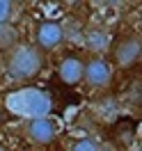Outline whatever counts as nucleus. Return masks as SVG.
<instances>
[{
    "label": "nucleus",
    "instance_id": "nucleus-5",
    "mask_svg": "<svg viewBox=\"0 0 142 151\" xmlns=\"http://www.w3.org/2000/svg\"><path fill=\"white\" fill-rule=\"evenodd\" d=\"M23 133H25V137L32 144L44 147V144H50L57 137L60 124L53 117H32V119H28V122L23 124Z\"/></svg>",
    "mask_w": 142,
    "mask_h": 151
},
{
    "label": "nucleus",
    "instance_id": "nucleus-8",
    "mask_svg": "<svg viewBox=\"0 0 142 151\" xmlns=\"http://www.w3.org/2000/svg\"><path fill=\"white\" fill-rule=\"evenodd\" d=\"M69 151H117V149H115L112 144H105V142L92 137V135H83V137L71 140Z\"/></svg>",
    "mask_w": 142,
    "mask_h": 151
},
{
    "label": "nucleus",
    "instance_id": "nucleus-10",
    "mask_svg": "<svg viewBox=\"0 0 142 151\" xmlns=\"http://www.w3.org/2000/svg\"><path fill=\"white\" fill-rule=\"evenodd\" d=\"M19 32L12 28V25H2L0 28V50L2 53H9L14 46H19Z\"/></svg>",
    "mask_w": 142,
    "mask_h": 151
},
{
    "label": "nucleus",
    "instance_id": "nucleus-6",
    "mask_svg": "<svg viewBox=\"0 0 142 151\" xmlns=\"http://www.w3.org/2000/svg\"><path fill=\"white\" fill-rule=\"evenodd\" d=\"M57 76L60 80L69 87H76L83 83V76H85V57L76 55V53H69L60 60L57 64Z\"/></svg>",
    "mask_w": 142,
    "mask_h": 151
},
{
    "label": "nucleus",
    "instance_id": "nucleus-2",
    "mask_svg": "<svg viewBox=\"0 0 142 151\" xmlns=\"http://www.w3.org/2000/svg\"><path fill=\"white\" fill-rule=\"evenodd\" d=\"M142 60V32H124L112 39L110 64L115 69H131Z\"/></svg>",
    "mask_w": 142,
    "mask_h": 151
},
{
    "label": "nucleus",
    "instance_id": "nucleus-14",
    "mask_svg": "<svg viewBox=\"0 0 142 151\" xmlns=\"http://www.w3.org/2000/svg\"><path fill=\"white\" fill-rule=\"evenodd\" d=\"M140 149H142V142H140Z\"/></svg>",
    "mask_w": 142,
    "mask_h": 151
},
{
    "label": "nucleus",
    "instance_id": "nucleus-9",
    "mask_svg": "<svg viewBox=\"0 0 142 151\" xmlns=\"http://www.w3.org/2000/svg\"><path fill=\"white\" fill-rule=\"evenodd\" d=\"M23 5L14 2V0H0V28L2 25H12L14 21L21 16Z\"/></svg>",
    "mask_w": 142,
    "mask_h": 151
},
{
    "label": "nucleus",
    "instance_id": "nucleus-12",
    "mask_svg": "<svg viewBox=\"0 0 142 151\" xmlns=\"http://www.w3.org/2000/svg\"><path fill=\"white\" fill-rule=\"evenodd\" d=\"M128 151H142V149H140V147H138V149H128Z\"/></svg>",
    "mask_w": 142,
    "mask_h": 151
},
{
    "label": "nucleus",
    "instance_id": "nucleus-7",
    "mask_svg": "<svg viewBox=\"0 0 142 151\" xmlns=\"http://www.w3.org/2000/svg\"><path fill=\"white\" fill-rule=\"evenodd\" d=\"M85 46L89 50V55H103V53H110V46H112V37L108 28L103 25H89L85 30Z\"/></svg>",
    "mask_w": 142,
    "mask_h": 151
},
{
    "label": "nucleus",
    "instance_id": "nucleus-4",
    "mask_svg": "<svg viewBox=\"0 0 142 151\" xmlns=\"http://www.w3.org/2000/svg\"><path fill=\"white\" fill-rule=\"evenodd\" d=\"M66 41V30L64 25L55 19H44L39 21L35 30H32V44L37 48H41L44 53L48 50H55V48H62Z\"/></svg>",
    "mask_w": 142,
    "mask_h": 151
},
{
    "label": "nucleus",
    "instance_id": "nucleus-11",
    "mask_svg": "<svg viewBox=\"0 0 142 151\" xmlns=\"http://www.w3.org/2000/svg\"><path fill=\"white\" fill-rule=\"evenodd\" d=\"M5 122V108H2V105H0V124Z\"/></svg>",
    "mask_w": 142,
    "mask_h": 151
},
{
    "label": "nucleus",
    "instance_id": "nucleus-1",
    "mask_svg": "<svg viewBox=\"0 0 142 151\" xmlns=\"http://www.w3.org/2000/svg\"><path fill=\"white\" fill-rule=\"evenodd\" d=\"M46 69V53L35 44H19L5 53V71L12 80H35Z\"/></svg>",
    "mask_w": 142,
    "mask_h": 151
},
{
    "label": "nucleus",
    "instance_id": "nucleus-3",
    "mask_svg": "<svg viewBox=\"0 0 142 151\" xmlns=\"http://www.w3.org/2000/svg\"><path fill=\"white\" fill-rule=\"evenodd\" d=\"M115 80V66L103 55H87L85 57V76L83 83L92 92H105Z\"/></svg>",
    "mask_w": 142,
    "mask_h": 151
},
{
    "label": "nucleus",
    "instance_id": "nucleus-13",
    "mask_svg": "<svg viewBox=\"0 0 142 151\" xmlns=\"http://www.w3.org/2000/svg\"><path fill=\"white\" fill-rule=\"evenodd\" d=\"M0 151H7V149H5V147H2V144H0Z\"/></svg>",
    "mask_w": 142,
    "mask_h": 151
}]
</instances>
